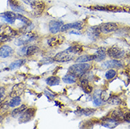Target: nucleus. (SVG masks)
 Here are the masks:
<instances>
[{
  "label": "nucleus",
  "mask_w": 130,
  "mask_h": 129,
  "mask_svg": "<svg viewBox=\"0 0 130 129\" xmlns=\"http://www.w3.org/2000/svg\"><path fill=\"white\" fill-rule=\"evenodd\" d=\"M91 68V64H86V63H79L77 64L72 65L69 68V72L74 74L76 76L80 77L81 76L84 74L86 72H87L88 70H90Z\"/></svg>",
  "instance_id": "f257e3e1"
},
{
  "label": "nucleus",
  "mask_w": 130,
  "mask_h": 129,
  "mask_svg": "<svg viewBox=\"0 0 130 129\" xmlns=\"http://www.w3.org/2000/svg\"><path fill=\"white\" fill-rule=\"evenodd\" d=\"M75 55L76 54L73 53L70 48L69 47L67 49H65L64 51H62L57 54L53 58V60L57 62H67L72 60L74 58Z\"/></svg>",
  "instance_id": "f03ea898"
},
{
  "label": "nucleus",
  "mask_w": 130,
  "mask_h": 129,
  "mask_svg": "<svg viewBox=\"0 0 130 129\" xmlns=\"http://www.w3.org/2000/svg\"><path fill=\"white\" fill-rule=\"evenodd\" d=\"M36 38H37V35L35 33L31 32H26L20 38L16 39V40L14 41V44L17 46L24 45L26 44H28L29 42L34 41Z\"/></svg>",
  "instance_id": "7ed1b4c3"
},
{
  "label": "nucleus",
  "mask_w": 130,
  "mask_h": 129,
  "mask_svg": "<svg viewBox=\"0 0 130 129\" xmlns=\"http://www.w3.org/2000/svg\"><path fill=\"white\" fill-rule=\"evenodd\" d=\"M36 110L35 108H29L26 109L25 112H23L19 117V123H27L30 121V120L33 119L35 116Z\"/></svg>",
  "instance_id": "20e7f679"
},
{
  "label": "nucleus",
  "mask_w": 130,
  "mask_h": 129,
  "mask_svg": "<svg viewBox=\"0 0 130 129\" xmlns=\"http://www.w3.org/2000/svg\"><path fill=\"white\" fill-rule=\"evenodd\" d=\"M107 54L111 58L117 59L122 58L125 53H124V49L122 48L117 47H112L107 49Z\"/></svg>",
  "instance_id": "39448f33"
},
{
  "label": "nucleus",
  "mask_w": 130,
  "mask_h": 129,
  "mask_svg": "<svg viewBox=\"0 0 130 129\" xmlns=\"http://www.w3.org/2000/svg\"><path fill=\"white\" fill-rule=\"evenodd\" d=\"M30 7L33 10V13H35L36 16H40L42 14L45 9V2L41 0H36L30 5Z\"/></svg>",
  "instance_id": "423d86ee"
},
{
  "label": "nucleus",
  "mask_w": 130,
  "mask_h": 129,
  "mask_svg": "<svg viewBox=\"0 0 130 129\" xmlns=\"http://www.w3.org/2000/svg\"><path fill=\"white\" fill-rule=\"evenodd\" d=\"M101 32L105 34H108L117 30V24L115 23H106L100 26Z\"/></svg>",
  "instance_id": "0eeeda50"
},
{
  "label": "nucleus",
  "mask_w": 130,
  "mask_h": 129,
  "mask_svg": "<svg viewBox=\"0 0 130 129\" xmlns=\"http://www.w3.org/2000/svg\"><path fill=\"white\" fill-rule=\"evenodd\" d=\"M63 26L62 21H51L49 23V30L51 33L56 34L61 30V28Z\"/></svg>",
  "instance_id": "6e6552de"
},
{
  "label": "nucleus",
  "mask_w": 130,
  "mask_h": 129,
  "mask_svg": "<svg viewBox=\"0 0 130 129\" xmlns=\"http://www.w3.org/2000/svg\"><path fill=\"white\" fill-rule=\"evenodd\" d=\"M26 85L23 83H19L15 85L12 88V90L11 92L10 96L11 97H19L21 94L23 93L25 90Z\"/></svg>",
  "instance_id": "1a4fd4ad"
},
{
  "label": "nucleus",
  "mask_w": 130,
  "mask_h": 129,
  "mask_svg": "<svg viewBox=\"0 0 130 129\" xmlns=\"http://www.w3.org/2000/svg\"><path fill=\"white\" fill-rule=\"evenodd\" d=\"M101 32L100 26H93V27L90 28L87 30V35L89 39H91L92 40H95L100 36Z\"/></svg>",
  "instance_id": "9d476101"
},
{
  "label": "nucleus",
  "mask_w": 130,
  "mask_h": 129,
  "mask_svg": "<svg viewBox=\"0 0 130 129\" xmlns=\"http://www.w3.org/2000/svg\"><path fill=\"white\" fill-rule=\"evenodd\" d=\"M83 27H84V23L81 21H77V22H74V23H67V24L63 25L61 28V31H62V32L67 31V30L71 29V28L81 30L83 28Z\"/></svg>",
  "instance_id": "9b49d317"
},
{
  "label": "nucleus",
  "mask_w": 130,
  "mask_h": 129,
  "mask_svg": "<svg viewBox=\"0 0 130 129\" xmlns=\"http://www.w3.org/2000/svg\"><path fill=\"white\" fill-rule=\"evenodd\" d=\"M0 16L7 23H10V24H13L16 20L17 14L13 12H11V11H7V12L1 13Z\"/></svg>",
  "instance_id": "f8f14e48"
},
{
  "label": "nucleus",
  "mask_w": 130,
  "mask_h": 129,
  "mask_svg": "<svg viewBox=\"0 0 130 129\" xmlns=\"http://www.w3.org/2000/svg\"><path fill=\"white\" fill-rule=\"evenodd\" d=\"M122 66V62L116 59L105 61L102 64V67L103 68H121Z\"/></svg>",
  "instance_id": "ddd939ff"
},
{
  "label": "nucleus",
  "mask_w": 130,
  "mask_h": 129,
  "mask_svg": "<svg viewBox=\"0 0 130 129\" xmlns=\"http://www.w3.org/2000/svg\"><path fill=\"white\" fill-rule=\"evenodd\" d=\"M64 38L62 35L53 36L47 40V44L50 47H57L63 43Z\"/></svg>",
  "instance_id": "4468645a"
},
{
  "label": "nucleus",
  "mask_w": 130,
  "mask_h": 129,
  "mask_svg": "<svg viewBox=\"0 0 130 129\" xmlns=\"http://www.w3.org/2000/svg\"><path fill=\"white\" fill-rule=\"evenodd\" d=\"M119 123H120L119 121L112 119L111 117L104 119L101 121V125L104 127H106L107 128H115L116 126L119 125Z\"/></svg>",
  "instance_id": "2eb2a0df"
},
{
  "label": "nucleus",
  "mask_w": 130,
  "mask_h": 129,
  "mask_svg": "<svg viewBox=\"0 0 130 129\" xmlns=\"http://www.w3.org/2000/svg\"><path fill=\"white\" fill-rule=\"evenodd\" d=\"M13 49L11 47L7 45H4L0 47V57L7 58L13 54Z\"/></svg>",
  "instance_id": "dca6fc26"
},
{
  "label": "nucleus",
  "mask_w": 130,
  "mask_h": 129,
  "mask_svg": "<svg viewBox=\"0 0 130 129\" xmlns=\"http://www.w3.org/2000/svg\"><path fill=\"white\" fill-rule=\"evenodd\" d=\"M9 4L10 7L14 11L21 12V13L25 11L24 8L20 4V3L17 0H9Z\"/></svg>",
  "instance_id": "f3484780"
},
{
  "label": "nucleus",
  "mask_w": 130,
  "mask_h": 129,
  "mask_svg": "<svg viewBox=\"0 0 130 129\" xmlns=\"http://www.w3.org/2000/svg\"><path fill=\"white\" fill-rule=\"evenodd\" d=\"M95 60L96 61H101L105 59L106 57V49L104 47H100L94 54Z\"/></svg>",
  "instance_id": "a211bd4d"
},
{
  "label": "nucleus",
  "mask_w": 130,
  "mask_h": 129,
  "mask_svg": "<svg viewBox=\"0 0 130 129\" xmlns=\"http://www.w3.org/2000/svg\"><path fill=\"white\" fill-rule=\"evenodd\" d=\"M124 115L122 112L119 109H115L114 110L113 112H112V114H111V118L113 119L116 120L117 121L120 122V121H122L123 120H124Z\"/></svg>",
  "instance_id": "6ab92c4d"
},
{
  "label": "nucleus",
  "mask_w": 130,
  "mask_h": 129,
  "mask_svg": "<svg viewBox=\"0 0 130 129\" xmlns=\"http://www.w3.org/2000/svg\"><path fill=\"white\" fill-rule=\"evenodd\" d=\"M27 109V106L25 105V104H22L19 107L16 108L15 109H13L11 112V116L12 117H14V118H16L18 116H20L22 114L25 112V110Z\"/></svg>",
  "instance_id": "aec40b11"
},
{
  "label": "nucleus",
  "mask_w": 130,
  "mask_h": 129,
  "mask_svg": "<svg viewBox=\"0 0 130 129\" xmlns=\"http://www.w3.org/2000/svg\"><path fill=\"white\" fill-rule=\"evenodd\" d=\"M92 60H95L94 54H85L78 57V58L76 59V61L78 62V63H85V62L91 61H92Z\"/></svg>",
  "instance_id": "412c9836"
},
{
  "label": "nucleus",
  "mask_w": 130,
  "mask_h": 129,
  "mask_svg": "<svg viewBox=\"0 0 130 129\" xmlns=\"http://www.w3.org/2000/svg\"><path fill=\"white\" fill-rule=\"evenodd\" d=\"M46 83L50 86L57 85L60 83V78L57 76H50L46 79Z\"/></svg>",
  "instance_id": "4be33fe9"
},
{
  "label": "nucleus",
  "mask_w": 130,
  "mask_h": 129,
  "mask_svg": "<svg viewBox=\"0 0 130 129\" xmlns=\"http://www.w3.org/2000/svg\"><path fill=\"white\" fill-rule=\"evenodd\" d=\"M81 88L83 89V90L86 93L89 94L92 92V87L89 85L88 80L84 79L81 81Z\"/></svg>",
  "instance_id": "5701e85b"
},
{
  "label": "nucleus",
  "mask_w": 130,
  "mask_h": 129,
  "mask_svg": "<svg viewBox=\"0 0 130 129\" xmlns=\"http://www.w3.org/2000/svg\"><path fill=\"white\" fill-rule=\"evenodd\" d=\"M26 59H18L16 61H13L11 64L9 65V69L10 70H13L21 67L22 65H23L26 63Z\"/></svg>",
  "instance_id": "b1692460"
},
{
  "label": "nucleus",
  "mask_w": 130,
  "mask_h": 129,
  "mask_svg": "<svg viewBox=\"0 0 130 129\" xmlns=\"http://www.w3.org/2000/svg\"><path fill=\"white\" fill-rule=\"evenodd\" d=\"M62 81L66 83H74L76 82V76L70 73L62 78Z\"/></svg>",
  "instance_id": "393cba45"
},
{
  "label": "nucleus",
  "mask_w": 130,
  "mask_h": 129,
  "mask_svg": "<svg viewBox=\"0 0 130 129\" xmlns=\"http://www.w3.org/2000/svg\"><path fill=\"white\" fill-rule=\"evenodd\" d=\"M39 52V47L35 45L30 46L26 48V56H32Z\"/></svg>",
  "instance_id": "a878e982"
},
{
  "label": "nucleus",
  "mask_w": 130,
  "mask_h": 129,
  "mask_svg": "<svg viewBox=\"0 0 130 129\" xmlns=\"http://www.w3.org/2000/svg\"><path fill=\"white\" fill-rule=\"evenodd\" d=\"M107 102L112 105H118L122 103V100L115 95H112L107 99Z\"/></svg>",
  "instance_id": "bb28decb"
},
{
  "label": "nucleus",
  "mask_w": 130,
  "mask_h": 129,
  "mask_svg": "<svg viewBox=\"0 0 130 129\" xmlns=\"http://www.w3.org/2000/svg\"><path fill=\"white\" fill-rule=\"evenodd\" d=\"M9 107V104L8 102H0V114H4L5 112H7Z\"/></svg>",
  "instance_id": "cd10ccee"
},
{
  "label": "nucleus",
  "mask_w": 130,
  "mask_h": 129,
  "mask_svg": "<svg viewBox=\"0 0 130 129\" xmlns=\"http://www.w3.org/2000/svg\"><path fill=\"white\" fill-rule=\"evenodd\" d=\"M21 102V100L19 97H13V99L10 101L9 104L10 107H15L20 105V104Z\"/></svg>",
  "instance_id": "c85d7f7f"
},
{
  "label": "nucleus",
  "mask_w": 130,
  "mask_h": 129,
  "mask_svg": "<svg viewBox=\"0 0 130 129\" xmlns=\"http://www.w3.org/2000/svg\"><path fill=\"white\" fill-rule=\"evenodd\" d=\"M16 19L19 20L20 21L23 22L24 24H26V26H27V25H30V24H32L31 21H30L28 19L26 18L25 16H22L21 14H17V16H16Z\"/></svg>",
  "instance_id": "c756f323"
},
{
  "label": "nucleus",
  "mask_w": 130,
  "mask_h": 129,
  "mask_svg": "<svg viewBox=\"0 0 130 129\" xmlns=\"http://www.w3.org/2000/svg\"><path fill=\"white\" fill-rule=\"evenodd\" d=\"M116 75H117V72L115 71V70H109V71H107L106 72V73H105V78H106V79L107 80H111V79H112L114 78L116 76Z\"/></svg>",
  "instance_id": "7c9ffc66"
},
{
  "label": "nucleus",
  "mask_w": 130,
  "mask_h": 129,
  "mask_svg": "<svg viewBox=\"0 0 130 129\" xmlns=\"http://www.w3.org/2000/svg\"><path fill=\"white\" fill-rule=\"evenodd\" d=\"M95 109H84L79 110V114L81 115H85V116H90L91 114L94 113Z\"/></svg>",
  "instance_id": "2f4dec72"
},
{
  "label": "nucleus",
  "mask_w": 130,
  "mask_h": 129,
  "mask_svg": "<svg viewBox=\"0 0 130 129\" xmlns=\"http://www.w3.org/2000/svg\"><path fill=\"white\" fill-rule=\"evenodd\" d=\"M11 36L7 35H5V34H3L2 35H0V42H7L8 40H9Z\"/></svg>",
  "instance_id": "473e14b6"
},
{
  "label": "nucleus",
  "mask_w": 130,
  "mask_h": 129,
  "mask_svg": "<svg viewBox=\"0 0 130 129\" xmlns=\"http://www.w3.org/2000/svg\"><path fill=\"white\" fill-rule=\"evenodd\" d=\"M93 102H94L95 105L100 106L103 104V101H102V99L101 98V97H95L94 100H93Z\"/></svg>",
  "instance_id": "72a5a7b5"
},
{
  "label": "nucleus",
  "mask_w": 130,
  "mask_h": 129,
  "mask_svg": "<svg viewBox=\"0 0 130 129\" xmlns=\"http://www.w3.org/2000/svg\"><path fill=\"white\" fill-rule=\"evenodd\" d=\"M5 97V89L2 87H0V102H2Z\"/></svg>",
  "instance_id": "f704fd0d"
},
{
  "label": "nucleus",
  "mask_w": 130,
  "mask_h": 129,
  "mask_svg": "<svg viewBox=\"0 0 130 129\" xmlns=\"http://www.w3.org/2000/svg\"><path fill=\"white\" fill-rule=\"evenodd\" d=\"M26 47H22V48H21L18 51V54L21 55V56H26Z\"/></svg>",
  "instance_id": "c9c22d12"
},
{
  "label": "nucleus",
  "mask_w": 130,
  "mask_h": 129,
  "mask_svg": "<svg viewBox=\"0 0 130 129\" xmlns=\"http://www.w3.org/2000/svg\"><path fill=\"white\" fill-rule=\"evenodd\" d=\"M53 61H54V60H52V61H51L50 59H42V65L47 64H51Z\"/></svg>",
  "instance_id": "e433bc0d"
},
{
  "label": "nucleus",
  "mask_w": 130,
  "mask_h": 129,
  "mask_svg": "<svg viewBox=\"0 0 130 129\" xmlns=\"http://www.w3.org/2000/svg\"><path fill=\"white\" fill-rule=\"evenodd\" d=\"M124 120H125L126 121L130 123V112L126 114L124 116Z\"/></svg>",
  "instance_id": "4c0bfd02"
},
{
  "label": "nucleus",
  "mask_w": 130,
  "mask_h": 129,
  "mask_svg": "<svg viewBox=\"0 0 130 129\" xmlns=\"http://www.w3.org/2000/svg\"><path fill=\"white\" fill-rule=\"evenodd\" d=\"M24 3H26V4H28V5H31L32 3H33V2L34 1H36V0H22Z\"/></svg>",
  "instance_id": "58836bf2"
},
{
  "label": "nucleus",
  "mask_w": 130,
  "mask_h": 129,
  "mask_svg": "<svg viewBox=\"0 0 130 129\" xmlns=\"http://www.w3.org/2000/svg\"><path fill=\"white\" fill-rule=\"evenodd\" d=\"M70 34H75V35H81V33L80 32H78V31H71L69 32Z\"/></svg>",
  "instance_id": "ea45409f"
},
{
  "label": "nucleus",
  "mask_w": 130,
  "mask_h": 129,
  "mask_svg": "<svg viewBox=\"0 0 130 129\" xmlns=\"http://www.w3.org/2000/svg\"><path fill=\"white\" fill-rule=\"evenodd\" d=\"M2 117L0 116V123L2 122Z\"/></svg>",
  "instance_id": "a19ab883"
},
{
  "label": "nucleus",
  "mask_w": 130,
  "mask_h": 129,
  "mask_svg": "<svg viewBox=\"0 0 130 129\" xmlns=\"http://www.w3.org/2000/svg\"><path fill=\"white\" fill-rule=\"evenodd\" d=\"M0 32H1V28H0Z\"/></svg>",
  "instance_id": "79ce46f5"
},
{
  "label": "nucleus",
  "mask_w": 130,
  "mask_h": 129,
  "mask_svg": "<svg viewBox=\"0 0 130 129\" xmlns=\"http://www.w3.org/2000/svg\"><path fill=\"white\" fill-rule=\"evenodd\" d=\"M129 64H130V61H129Z\"/></svg>",
  "instance_id": "37998d69"
}]
</instances>
